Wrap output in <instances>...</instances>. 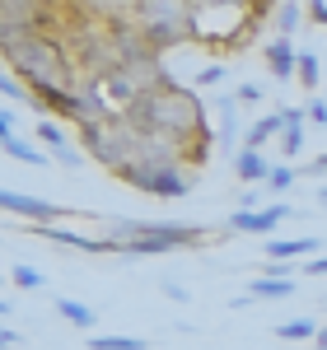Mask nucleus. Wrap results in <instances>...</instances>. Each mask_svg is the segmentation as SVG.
Here are the masks:
<instances>
[{"mask_svg": "<svg viewBox=\"0 0 327 350\" xmlns=\"http://www.w3.org/2000/svg\"><path fill=\"white\" fill-rule=\"evenodd\" d=\"M5 52V70H14L28 89H75V56L61 47L56 33H24L14 42L0 47Z\"/></svg>", "mask_w": 327, "mask_h": 350, "instance_id": "obj_1", "label": "nucleus"}, {"mask_svg": "<svg viewBox=\"0 0 327 350\" xmlns=\"http://www.w3.org/2000/svg\"><path fill=\"white\" fill-rule=\"evenodd\" d=\"M272 10L276 5H257V0H196V5H187L192 42H201L211 52H234L252 38V28Z\"/></svg>", "mask_w": 327, "mask_h": 350, "instance_id": "obj_2", "label": "nucleus"}, {"mask_svg": "<svg viewBox=\"0 0 327 350\" xmlns=\"http://www.w3.org/2000/svg\"><path fill=\"white\" fill-rule=\"evenodd\" d=\"M117 234L127 257H150V252H178V247H201L215 243V229L206 224H168V219H117Z\"/></svg>", "mask_w": 327, "mask_h": 350, "instance_id": "obj_3", "label": "nucleus"}, {"mask_svg": "<svg viewBox=\"0 0 327 350\" xmlns=\"http://www.w3.org/2000/svg\"><path fill=\"white\" fill-rule=\"evenodd\" d=\"M131 14H136V28L145 33V42L159 56L192 38V14L178 0H145V5H131Z\"/></svg>", "mask_w": 327, "mask_h": 350, "instance_id": "obj_4", "label": "nucleus"}, {"mask_svg": "<svg viewBox=\"0 0 327 350\" xmlns=\"http://www.w3.org/2000/svg\"><path fill=\"white\" fill-rule=\"evenodd\" d=\"M122 178L136 191H150V196H164V201L192 191V178L183 173V159H178V154H145V159L131 163Z\"/></svg>", "mask_w": 327, "mask_h": 350, "instance_id": "obj_5", "label": "nucleus"}, {"mask_svg": "<svg viewBox=\"0 0 327 350\" xmlns=\"http://www.w3.org/2000/svg\"><path fill=\"white\" fill-rule=\"evenodd\" d=\"M0 206H5L10 215H24L28 224H56V219L70 215L66 206H56V201H42V196H24V191H0Z\"/></svg>", "mask_w": 327, "mask_h": 350, "instance_id": "obj_6", "label": "nucleus"}, {"mask_svg": "<svg viewBox=\"0 0 327 350\" xmlns=\"http://www.w3.org/2000/svg\"><path fill=\"white\" fill-rule=\"evenodd\" d=\"M280 219H290V206H285V201H272V206H262V211H234V215H229V229H234V234H252V239H267V234H276Z\"/></svg>", "mask_w": 327, "mask_h": 350, "instance_id": "obj_7", "label": "nucleus"}, {"mask_svg": "<svg viewBox=\"0 0 327 350\" xmlns=\"http://www.w3.org/2000/svg\"><path fill=\"white\" fill-rule=\"evenodd\" d=\"M38 140L52 150L56 163H70V168H80V163H84V150L70 140V131H66L56 117H42V122H38Z\"/></svg>", "mask_w": 327, "mask_h": 350, "instance_id": "obj_8", "label": "nucleus"}, {"mask_svg": "<svg viewBox=\"0 0 327 350\" xmlns=\"http://www.w3.org/2000/svg\"><path fill=\"white\" fill-rule=\"evenodd\" d=\"M215 145H220V154H234V145H239V98L234 94H220V103H215Z\"/></svg>", "mask_w": 327, "mask_h": 350, "instance_id": "obj_9", "label": "nucleus"}, {"mask_svg": "<svg viewBox=\"0 0 327 350\" xmlns=\"http://www.w3.org/2000/svg\"><path fill=\"white\" fill-rule=\"evenodd\" d=\"M267 70H272V80H295V75H300V52H295V42H290V38H272V42H267Z\"/></svg>", "mask_w": 327, "mask_h": 350, "instance_id": "obj_10", "label": "nucleus"}, {"mask_svg": "<svg viewBox=\"0 0 327 350\" xmlns=\"http://www.w3.org/2000/svg\"><path fill=\"white\" fill-rule=\"evenodd\" d=\"M295 257H323V239H267V262H295Z\"/></svg>", "mask_w": 327, "mask_h": 350, "instance_id": "obj_11", "label": "nucleus"}, {"mask_svg": "<svg viewBox=\"0 0 327 350\" xmlns=\"http://www.w3.org/2000/svg\"><path fill=\"white\" fill-rule=\"evenodd\" d=\"M0 150H5V159L28 163V168H47V163H52V154H47L42 145L24 140V135H10V140H0Z\"/></svg>", "mask_w": 327, "mask_h": 350, "instance_id": "obj_12", "label": "nucleus"}, {"mask_svg": "<svg viewBox=\"0 0 327 350\" xmlns=\"http://www.w3.org/2000/svg\"><path fill=\"white\" fill-rule=\"evenodd\" d=\"M276 163L262 154V150H239V159H234V173L244 178V183H267L272 178Z\"/></svg>", "mask_w": 327, "mask_h": 350, "instance_id": "obj_13", "label": "nucleus"}, {"mask_svg": "<svg viewBox=\"0 0 327 350\" xmlns=\"http://www.w3.org/2000/svg\"><path fill=\"white\" fill-rule=\"evenodd\" d=\"M56 313H61L70 327H80V332H94V327H99V313H94L89 304H80V299H70V295L56 299Z\"/></svg>", "mask_w": 327, "mask_h": 350, "instance_id": "obj_14", "label": "nucleus"}, {"mask_svg": "<svg viewBox=\"0 0 327 350\" xmlns=\"http://www.w3.org/2000/svg\"><path fill=\"white\" fill-rule=\"evenodd\" d=\"M280 131H285L280 112H272V117H257V122L244 131V150H262V145H267V140H276Z\"/></svg>", "mask_w": 327, "mask_h": 350, "instance_id": "obj_15", "label": "nucleus"}, {"mask_svg": "<svg viewBox=\"0 0 327 350\" xmlns=\"http://www.w3.org/2000/svg\"><path fill=\"white\" fill-rule=\"evenodd\" d=\"M0 94H5V103H28L33 112H42V108H38V98H33V89H28L14 70H5V66H0Z\"/></svg>", "mask_w": 327, "mask_h": 350, "instance_id": "obj_16", "label": "nucleus"}, {"mask_svg": "<svg viewBox=\"0 0 327 350\" xmlns=\"http://www.w3.org/2000/svg\"><path fill=\"white\" fill-rule=\"evenodd\" d=\"M295 295V280H276V275H257L248 285V299H285Z\"/></svg>", "mask_w": 327, "mask_h": 350, "instance_id": "obj_17", "label": "nucleus"}, {"mask_svg": "<svg viewBox=\"0 0 327 350\" xmlns=\"http://www.w3.org/2000/svg\"><path fill=\"white\" fill-rule=\"evenodd\" d=\"M318 332H323V327L313 323V318H285V323L276 327L280 341H318Z\"/></svg>", "mask_w": 327, "mask_h": 350, "instance_id": "obj_18", "label": "nucleus"}, {"mask_svg": "<svg viewBox=\"0 0 327 350\" xmlns=\"http://www.w3.org/2000/svg\"><path fill=\"white\" fill-rule=\"evenodd\" d=\"M89 350H150L140 336H117V332H94Z\"/></svg>", "mask_w": 327, "mask_h": 350, "instance_id": "obj_19", "label": "nucleus"}, {"mask_svg": "<svg viewBox=\"0 0 327 350\" xmlns=\"http://www.w3.org/2000/svg\"><path fill=\"white\" fill-rule=\"evenodd\" d=\"M276 28H280V38H290L295 28H300V19L309 14V5H295V0H285V5H276Z\"/></svg>", "mask_w": 327, "mask_h": 350, "instance_id": "obj_20", "label": "nucleus"}, {"mask_svg": "<svg viewBox=\"0 0 327 350\" xmlns=\"http://www.w3.org/2000/svg\"><path fill=\"white\" fill-rule=\"evenodd\" d=\"M300 84L304 89H318L323 84V61H318V52H300Z\"/></svg>", "mask_w": 327, "mask_h": 350, "instance_id": "obj_21", "label": "nucleus"}, {"mask_svg": "<svg viewBox=\"0 0 327 350\" xmlns=\"http://www.w3.org/2000/svg\"><path fill=\"white\" fill-rule=\"evenodd\" d=\"M10 280H14L19 290H42V285H47V275H42L38 267H28V262H19V267L10 271Z\"/></svg>", "mask_w": 327, "mask_h": 350, "instance_id": "obj_22", "label": "nucleus"}, {"mask_svg": "<svg viewBox=\"0 0 327 350\" xmlns=\"http://www.w3.org/2000/svg\"><path fill=\"white\" fill-rule=\"evenodd\" d=\"M290 187H295V168L290 163H276L272 178H267V191H290Z\"/></svg>", "mask_w": 327, "mask_h": 350, "instance_id": "obj_23", "label": "nucleus"}, {"mask_svg": "<svg viewBox=\"0 0 327 350\" xmlns=\"http://www.w3.org/2000/svg\"><path fill=\"white\" fill-rule=\"evenodd\" d=\"M280 150L295 159V154L304 150V126H285V131H280Z\"/></svg>", "mask_w": 327, "mask_h": 350, "instance_id": "obj_24", "label": "nucleus"}, {"mask_svg": "<svg viewBox=\"0 0 327 350\" xmlns=\"http://www.w3.org/2000/svg\"><path fill=\"white\" fill-rule=\"evenodd\" d=\"M224 80V61H215V66H201L196 70V84H220Z\"/></svg>", "mask_w": 327, "mask_h": 350, "instance_id": "obj_25", "label": "nucleus"}, {"mask_svg": "<svg viewBox=\"0 0 327 350\" xmlns=\"http://www.w3.org/2000/svg\"><path fill=\"white\" fill-rule=\"evenodd\" d=\"M262 94H267V89H257V84H239V89H234V98H239V103H257Z\"/></svg>", "mask_w": 327, "mask_h": 350, "instance_id": "obj_26", "label": "nucleus"}, {"mask_svg": "<svg viewBox=\"0 0 327 350\" xmlns=\"http://www.w3.org/2000/svg\"><path fill=\"white\" fill-rule=\"evenodd\" d=\"M159 290H164L168 299H173V304H187V285H178V280H164Z\"/></svg>", "mask_w": 327, "mask_h": 350, "instance_id": "obj_27", "label": "nucleus"}, {"mask_svg": "<svg viewBox=\"0 0 327 350\" xmlns=\"http://www.w3.org/2000/svg\"><path fill=\"white\" fill-rule=\"evenodd\" d=\"M262 275H276V280H295V267H285V262H272V267L262 271Z\"/></svg>", "mask_w": 327, "mask_h": 350, "instance_id": "obj_28", "label": "nucleus"}, {"mask_svg": "<svg viewBox=\"0 0 327 350\" xmlns=\"http://www.w3.org/2000/svg\"><path fill=\"white\" fill-rule=\"evenodd\" d=\"M309 122H318V126H327V103L318 98V103H309Z\"/></svg>", "mask_w": 327, "mask_h": 350, "instance_id": "obj_29", "label": "nucleus"}, {"mask_svg": "<svg viewBox=\"0 0 327 350\" xmlns=\"http://www.w3.org/2000/svg\"><path fill=\"white\" fill-rule=\"evenodd\" d=\"M309 19L327 28V5H323V0H313V5H309Z\"/></svg>", "mask_w": 327, "mask_h": 350, "instance_id": "obj_30", "label": "nucleus"}, {"mask_svg": "<svg viewBox=\"0 0 327 350\" xmlns=\"http://www.w3.org/2000/svg\"><path fill=\"white\" fill-rule=\"evenodd\" d=\"M304 275H327V252H323V257H313V262L304 267Z\"/></svg>", "mask_w": 327, "mask_h": 350, "instance_id": "obj_31", "label": "nucleus"}, {"mask_svg": "<svg viewBox=\"0 0 327 350\" xmlns=\"http://www.w3.org/2000/svg\"><path fill=\"white\" fill-rule=\"evenodd\" d=\"M0 346H5V350L19 346V332H14V327H0Z\"/></svg>", "mask_w": 327, "mask_h": 350, "instance_id": "obj_32", "label": "nucleus"}, {"mask_svg": "<svg viewBox=\"0 0 327 350\" xmlns=\"http://www.w3.org/2000/svg\"><path fill=\"white\" fill-rule=\"evenodd\" d=\"M309 173H327V154H318V159L309 163Z\"/></svg>", "mask_w": 327, "mask_h": 350, "instance_id": "obj_33", "label": "nucleus"}, {"mask_svg": "<svg viewBox=\"0 0 327 350\" xmlns=\"http://www.w3.org/2000/svg\"><path fill=\"white\" fill-rule=\"evenodd\" d=\"M318 350H327V323H323V332H318Z\"/></svg>", "mask_w": 327, "mask_h": 350, "instance_id": "obj_34", "label": "nucleus"}, {"mask_svg": "<svg viewBox=\"0 0 327 350\" xmlns=\"http://www.w3.org/2000/svg\"><path fill=\"white\" fill-rule=\"evenodd\" d=\"M318 201H323V206H327V187H323V191H318Z\"/></svg>", "mask_w": 327, "mask_h": 350, "instance_id": "obj_35", "label": "nucleus"}, {"mask_svg": "<svg viewBox=\"0 0 327 350\" xmlns=\"http://www.w3.org/2000/svg\"><path fill=\"white\" fill-rule=\"evenodd\" d=\"M323 304H327V299H323Z\"/></svg>", "mask_w": 327, "mask_h": 350, "instance_id": "obj_36", "label": "nucleus"}]
</instances>
